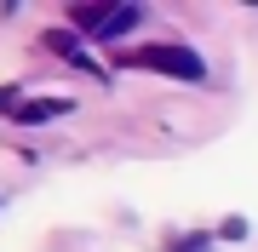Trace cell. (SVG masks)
Instances as JSON below:
<instances>
[{
	"mask_svg": "<svg viewBox=\"0 0 258 252\" xmlns=\"http://www.w3.org/2000/svg\"><path fill=\"white\" fill-rule=\"evenodd\" d=\"M120 63L126 69H155V75H172V80H201L207 75V63L189 46H132V52H120Z\"/></svg>",
	"mask_w": 258,
	"mask_h": 252,
	"instance_id": "obj_1",
	"label": "cell"
},
{
	"mask_svg": "<svg viewBox=\"0 0 258 252\" xmlns=\"http://www.w3.org/2000/svg\"><path fill=\"white\" fill-rule=\"evenodd\" d=\"M69 12H75L69 23L81 35H98V40H120L144 23V6H69Z\"/></svg>",
	"mask_w": 258,
	"mask_h": 252,
	"instance_id": "obj_2",
	"label": "cell"
},
{
	"mask_svg": "<svg viewBox=\"0 0 258 252\" xmlns=\"http://www.w3.org/2000/svg\"><path fill=\"white\" fill-rule=\"evenodd\" d=\"M69 109V98H23L18 109H12V121L18 126H40V121H52V115H63Z\"/></svg>",
	"mask_w": 258,
	"mask_h": 252,
	"instance_id": "obj_3",
	"label": "cell"
},
{
	"mask_svg": "<svg viewBox=\"0 0 258 252\" xmlns=\"http://www.w3.org/2000/svg\"><path fill=\"white\" fill-rule=\"evenodd\" d=\"M46 46H52V52H63V57H69L75 69H92V57L81 52V40H75L69 29H52V35H46Z\"/></svg>",
	"mask_w": 258,
	"mask_h": 252,
	"instance_id": "obj_4",
	"label": "cell"
},
{
	"mask_svg": "<svg viewBox=\"0 0 258 252\" xmlns=\"http://www.w3.org/2000/svg\"><path fill=\"white\" fill-rule=\"evenodd\" d=\"M172 252H212V235H178Z\"/></svg>",
	"mask_w": 258,
	"mask_h": 252,
	"instance_id": "obj_5",
	"label": "cell"
},
{
	"mask_svg": "<svg viewBox=\"0 0 258 252\" xmlns=\"http://www.w3.org/2000/svg\"><path fill=\"white\" fill-rule=\"evenodd\" d=\"M0 109H6V115L18 109V86H0Z\"/></svg>",
	"mask_w": 258,
	"mask_h": 252,
	"instance_id": "obj_6",
	"label": "cell"
}]
</instances>
